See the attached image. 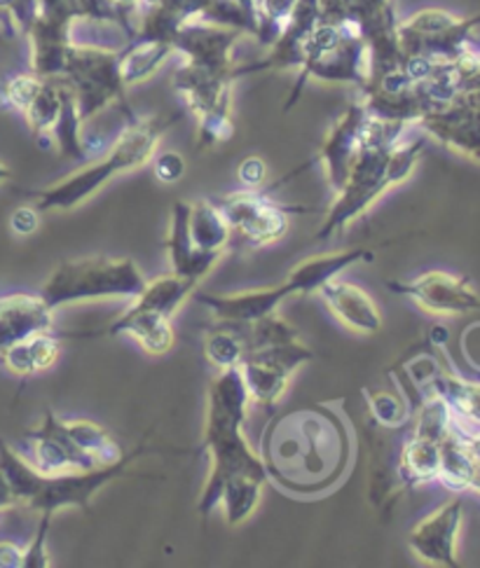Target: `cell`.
Instances as JSON below:
<instances>
[{"instance_id":"obj_8","label":"cell","mask_w":480,"mask_h":568,"mask_svg":"<svg viewBox=\"0 0 480 568\" xmlns=\"http://www.w3.org/2000/svg\"><path fill=\"white\" fill-rule=\"evenodd\" d=\"M190 21H213L253 36V19L234 0H141L132 38L169 42Z\"/></svg>"},{"instance_id":"obj_35","label":"cell","mask_w":480,"mask_h":568,"mask_svg":"<svg viewBox=\"0 0 480 568\" xmlns=\"http://www.w3.org/2000/svg\"><path fill=\"white\" fill-rule=\"evenodd\" d=\"M0 14H6L10 24L27 36L38 17V0H0Z\"/></svg>"},{"instance_id":"obj_7","label":"cell","mask_w":480,"mask_h":568,"mask_svg":"<svg viewBox=\"0 0 480 568\" xmlns=\"http://www.w3.org/2000/svg\"><path fill=\"white\" fill-rule=\"evenodd\" d=\"M61 80L73 90L82 122L97 118L103 108L116 101L122 103L129 120L137 118L127 99L129 87L122 78L120 50H106L71 42L67 63H63L61 71Z\"/></svg>"},{"instance_id":"obj_12","label":"cell","mask_w":480,"mask_h":568,"mask_svg":"<svg viewBox=\"0 0 480 568\" xmlns=\"http://www.w3.org/2000/svg\"><path fill=\"white\" fill-rule=\"evenodd\" d=\"M310 361H314V352L300 339L258 348V352L249 354L244 363L239 365V369H242L244 384L249 388L251 405L268 409L277 407L283 393H287L296 369Z\"/></svg>"},{"instance_id":"obj_13","label":"cell","mask_w":480,"mask_h":568,"mask_svg":"<svg viewBox=\"0 0 480 568\" xmlns=\"http://www.w3.org/2000/svg\"><path fill=\"white\" fill-rule=\"evenodd\" d=\"M27 440L33 443V466L46 475L99 468L94 456L78 447L67 430V424L52 409L46 412L38 428L27 433Z\"/></svg>"},{"instance_id":"obj_4","label":"cell","mask_w":480,"mask_h":568,"mask_svg":"<svg viewBox=\"0 0 480 568\" xmlns=\"http://www.w3.org/2000/svg\"><path fill=\"white\" fill-rule=\"evenodd\" d=\"M179 120H183V111L171 115L129 120V124L120 131V136L101 160L84 164L80 171L48 187L27 190L24 194L31 196L33 206L40 213L73 211L82 206L87 200H92L99 190H103L113 179L122 176V173H132L150 164L152 155L158 152L160 139Z\"/></svg>"},{"instance_id":"obj_19","label":"cell","mask_w":480,"mask_h":568,"mask_svg":"<svg viewBox=\"0 0 480 568\" xmlns=\"http://www.w3.org/2000/svg\"><path fill=\"white\" fill-rule=\"evenodd\" d=\"M319 297L326 302L331 314L359 335H378L382 331V314L376 300L370 297L357 283H349L340 276L319 288Z\"/></svg>"},{"instance_id":"obj_6","label":"cell","mask_w":480,"mask_h":568,"mask_svg":"<svg viewBox=\"0 0 480 568\" xmlns=\"http://www.w3.org/2000/svg\"><path fill=\"white\" fill-rule=\"evenodd\" d=\"M368 75V48L361 31L347 21L319 19L308 42H304L302 65L298 69V80L289 94L283 113L300 101V94L310 80L357 84L359 90Z\"/></svg>"},{"instance_id":"obj_3","label":"cell","mask_w":480,"mask_h":568,"mask_svg":"<svg viewBox=\"0 0 480 568\" xmlns=\"http://www.w3.org/2000/svg\"><path fill=\"white\" fill-rule=\"evenodd\" d=\"M251 407L249 388L244 384L242 369H218L207 393V419L200 449L209 454L211 470L200 496L198 513L207 519L218 508L221 489L234 475H268L263 464L244 435L247 414Z\"/></svg>"},{"instance_id":"obj_9","label":"cell","mask_w":480,"mask_h":568,"mask_svg":"<svg viewBox=\"0 0 480 568\" xmlns=\"http://www.w3.org/2000/svg\"><path fill=\"white\" fill-rule=\"evenodd\" d=\"M473 24L471 19H454L441 10H422L399 21V48L403 59L448 65L467 54V36Z\"/></svg>"},{"instance_id":"obj_25","label":"cell","mask_w":480,"mask_h":568,"mask_svg":"<svg viewBox=\"0 0 480 568\" xmlns=\"http://www.w3.org/2000/svg\"><path fill=\"white\" fill-rule=\"evenodd\" d=\"M204 356L216 369L242 365L249 356L247 325L237 321H218L204 337Z\"/></svg>"},{"instance_id":"obj_29","label":"cell","mask_w":480,"mask_h":568,"mask_svg":"<svg viewBox=\"0 0 480 568\" xmlns=\"http://www.w3.org/2000/svg\"><path fill=\"white\" fill-rule=\"evenodd\" d=\"M0 470H3L8 485L17 498V504L29 506V500L38 494L46 473H40L24 456L14 452L6 440H0Z\"/></svg>"},{"instance_id":"obj_27","label":"cell","mask_w":480,"mask_h":568,"mask_svg":"<svg viewBox=\"0 0 480 568\" xmlns=\"http://www.w3.org/2000/svg\"><path fill=\"white\" fill-rule=\"evenodd\" d=\"M441 443L429 438V435L414 433L410 435V440L406 443L401 452V462H399V473L406 485H424L429 479L439 475V464H441Z\"/></svg>"},{"instance_id":"obj_40","label":"cell","mask_w":480,"mask_h":568,"mask_svg":"<svg viewBox=\"0 0 480 568\" xmlns=\"http://www.w3.org/2000/svg\"><path fill=\"white\" fill-rule=\"evenodd\" d=\"M234 3L239 6V8H242L251 19H253V24H256V3H258V0H234ZM256 36V33H253Z\"/></svg>"},{"instance_id":"obj_22","label":"cell","mask_w":480,"mask_h":568,"mask_svg":"<svg viewBox=\"0 0 480 568\" xmlns=\"http://www.w3.org/2000/svg\"><path fill=\"white\" fill-rule=\"evenodd\" d=\"M188 236L200 255L218 262L232 242L226 213L211 200L188 202Z\"/></svg>"},{"instance_id":"obj_1","label":"cell","mask_w":480,"mask_h":568,"mask_svg":"<svg viewBox=\"0 0 480 568\" xmlns=\"http://www.w3.org/2000/svg\"><path fill=\"white\" fill-rule=\"evenodd\" d=\"M244 33L213 21H190L171 40L183 65L173 73V90L186 111L198 120V148L211 150L232 139V82L237 80L232 50Z\"/></svg>"},{"instance_id":"obj_18","label":"cell","mask_w":480,"mask_h":568,"mask_svg":"<svg viewBox=\"0 0 480 568\" xmlns=\"http://www.w3.org/2000/svg\"><path fill=\"white\" fill-rule=\"evenodd\" d=\"M50 331H54V312L40 295L14 293L0 297V358L10 346Z\"/></svg>"},{"instance_id":"obj_23","label":"cell","mask_w":480,"mask_h":568,"mask_svg":"<svg viewBox=\"0 0 480 568\" xmlns=\"http://www.w3.org/2000/svg\"><path fill=\"white\" fill-rule=\"evenodd\" d=\"M167 253L171 262V272L194 283H202V278L218 265V262L200 255L192 248L188 236V202H173L171 209V223L167 234Z\"/></svg>"},{"instance_id":"obj_38","label":"cell","mask_w":480,"mask_h":568,"mask_svg":"<svg viewBox=\"0 0 480 568\" xmlns=\"http://www.w3.org/2000/svg\"><path fill=\"white\" fill-rule=\"evenodd\" d=\"M21 557L24 550L14 542H0V568H21Z\"/></svg>"},{"instance_id":"obj_36","label":"cell","mask_w":480,"mask_h":568,"mask_svg":"<svg viewBox=\"0 0 480 568\" xmlns=\"http://www.w3.org/2000/svg\"><path fill=\"white\" fill-rule=\"evenodd\" d=\"M237 176H239V181H242L244 187L258 190V187H263L268 181V164L258 158H249L242 162V166H239Z\"/></svg>"},{"instance_id":"obj_41","label":"cell","mask_w":480,"mask_h":568,"mask_svg":"<svg viewBox=\"0 0 480 568\" xmlns=\"http://www.w3.org/2000/svg\"><path fill=\"white\" fill-rule=\"evenodd\" d=\"M10 179H12V171H10V166H8L6 162H0V185L10 183Z\"/></svg>"},{"instance_id":"obj_10","label":"cell","mask_w":480,"mask_h":568,"mask_svg":"<svg viewBox=\"0 0 480 568\" xmlns=\"http://www.w3.org/2000/svg\"><path fill=\"white\" fill-rule=\"evenodd\" d=\"M150 449L146 445H139L137 449L124 452L118 462L106 464L90 470H73V473H61V475H46L38 494L29 500L31 510L36 513H48L57 515L59 510L67 508H80L90 513L92 498L106 487L111 485L113 479L124 475L139 456L148 454Z\"/></svg>"},{"instance_id":"obj_14","label":"cell","mask_w":480,"mask_h":568,"mask_svg":"<svg viewBox=\"0 0 480 568\" xmlns=\"http://www.w3.org/2000/svg\"><path fill=\"white\" fill-rule=\"evenodd\" d=\"M387 291L420 304L431 314H464L480 307L478 297L469 291L467 281L443 272H429L414 281H387Z\"/></svg>"},{"instance_id":"obj_34","label":"cell","mask_w":480,"mask_h":568,"mask_svg":"<svg viewBox=\"0 0 480 568\" xmlns=\"http://www.w3.org/2000/svg\"><path fill=\"white\" fill-rule=\"evenodd\" d=\"M150 164H152V173H156V179L164 185L179 183L186 176V160H183V155H179V152H173V150L156 152Z\"/></svg>"},{"instance_id":"obj_11","label":"cell","mask_w":480,"mask_h":568,"mask_svg":"<svg viewBox=\"0 0 480 568\" xmlns=\"http://www.w3.org/2000/svg\"><path fill=\"white\" fill-rule=\"evenodd\" d=\"M226 213L232 236H239L249 246H270L281 242L289 232L291 215L304 209L283 206L272 202L268 187H244L216 200Z\"/></svg>"},{"instance_id":"obj_37","label":"cell","mask_w":480,"mask_h":568,"mask_svg":"<svg viewBox=\"0 0 480 568\" xmlns=\"http://www.w3.org/2000/svg\"><path fill=\"white\" fill-rule=\"evenodd\" d=\"M38 225H40V211H38L33 204L19 206V209H14V213L10 215V227H12V232H17V234H21V236L33 234V232L38 230Z\"/></svg>"},{"instance_id":"obj_20","label":"cell","mask_w":480,"mask_h":568,"mask_svg":"<svg viewBox=\"0 0 480 568\" xmlns=\"http://www.w3.org/2000/svg\"><path fill=\"white\" fill-rule=\"evenodd\" d=\"M460 517L462 506L454 500V504L422 519L408 536L412 552L429 564L454 566V536L460 529Z\"/></svg>"},{"instance_id":"obj_32","label":"cell","mask_w":480,"mask_h":568,"mask_svg":"<svg viewBox=\"0 0 480 568\" xmlns=\"http://www.w3.org/2000/svg\"><path fill=\"white\" fill-rule=\"evenodd\" d=\"M50 524L52 515L40 513V524L29 548H24V557H21V568H48L52 566L48 555V536H50Z\"/></svg>"},{"instance_id":"obj_26","label":"cell","mask_w":480,"mask_h":568,"mask_svg":"<svg viewBox=\"0 0 480 568\" xmlns=\"http://www.w3.org/2000/svg\"><path fill=\"white\" fill-rule=\"evenodd\" d=\"M171 54H173V48L169 45V42L129 38L127 48L120 50L122 78H124L127 87H134V84L156 75Z\"/></svg>"},{"instance_id":"obj_39","label":"cell","mask_w":480,"mask_h":568,"mask_svg":"<svg viewBox=\"0 0 480 568\" xmlns=\"http://www.w3.org/2000/svg\"><path fill=\"white\" fill-rule=\"evenodd\" d=\"M12 506H17V498H14V494H12L10 485H8L3 470H0V513L12 508Z\"/></svg>"},{"instance_id":"obj_28","label":"cell","mask_w":480,"mask_h":568,"mask_svg":"<svg viewBox=\"0 0 480 568\" xmlns=\"http://www.w3.org/2000/svg\"><path fill=\"white\" fill-rule=\"evenodd\" d=\"M268 483V475H234L221 489V500H218V508H223L226 521L230 527H237L244 519L253 515V510L260 504V496H263V487Z\"/></svg>"},{"instance_id":"obj_15","label":"cell","mask_w":480,"mask_h":568,"mask_svg":"<svg viewBox=\"0 0 480 568\" xmlns=\"http://www.w3.org/2000/svg\"><path fill=\"white\" fill-rule=\"evenodd\" d=\"M129 337L134 339L146 354L164 356L173 348L177 333H173L171 316H164L156 310L146 307L139 300H132L127 312L120 314L113 323H108L94 333H71L69 337Z\"/></svg>"},{"instance_id":"obj_24","label":"cell","mask_w":480,"mask_h":568,"mask_svg":"<svg viewBox=\"0 0 480 568\" xmlns=\"http://www.w3.org/2000/svg\"><path fill=\"white\" fill-rule=\"evenodd\" d=\"M61 354V333H38L24 342L10 346L8 352L0 358L12 375L27 379L31 375L46 373L50 369Z\"/></svg>"},{"instance_id":"obj_2","label":"cell","mask_w":480,"mask_h":568,"mask_svg":"<svg viewBox=\"0 0 480 568\" xmlns=\"http://www.w3.org/2000/svg\"><path fill=\"white\" fill-rule=\"evenodd\" d=\"M406 126L408 124L368 115L361 148L349 166L344 185L336 192L338 196L329 215L323 217L321 227L312 236L314 242H329L373 206L387 190L397 187L410 176L422 158L424 141L401 143Z\"/></svg>"},{"instance_id":"obj_30","label":"cell","mask_w":480,"mask_h":568,"mask_svg":"<svg viewBox=\"0 0 480 568\" xmlns=\"http://www.w3.org/2000/svg\"><path fill=\"white\" fill-rule=\"evenodd\" d=\"M63 424H67V430L78 443V447H82L87 454L94 456V462L99 466L113 464L124 454V449L113 440V435L94 422H87V419L67 422L63 419Z\"/></svg>"},{"instance_id":"obj_21","label":"cell","mask_w":480,"mask_h":568,"mask_svg":"<svg viewBox=\"0 0 480 568\" xmlns=\"http://www.w3.org/2000/svg\"><path fill=\"white\" fill-rule=\"evenodd\" d=\"M373 257H376V251L366 248V246L323 253V255L308 257L304 262H300V265L287 276V281L293 286L296 297L319 293L321 286H326V283L333 281L336 276H340L344 270L357 265V262H370Z\"/></svg>"},{"instance_id":"obj_17","label":"cell","mask_w":480,"mask_h":568,"mask_svg":"<svg viewBox=\"0 0 480 568\" xmlns=\"http://www.w3.org/2000/svg\"><path fill=\"white\" fill-rule=\"evenodd\" d=\"M289 297H296V291L289 281L279 283V286L228 293V295L194 291V300L204 304V307L216 316V321H237V323H249V321L270 316Z\"/></svg>"},{"instance_id":"obj_5","label":"cell","mask_w":480,"mask_h":568,"mask_svg":"<svg viewBox=\"0 0 480 568\" xmlns=\"http://www.w3.org/2000/svg\"><path fill=\"white\" fill-rule=\"evenodd\" d=\"M146 276L132 257H80L67 260L48 276L40 297L52 312L69 304L90 300H129L139 297Z\"/></svg>"},{"instance_id":"obj_33","label":"cell","mask_w":480,"mask_h":568,"mask_svg":"<svg viewBox=\"0 0 480 568\" xmlns=\"http://www.w3.org/2000/svg\"><path fill=\"white\" fill-rule=\"evenodd\" d=\"M368 405L376 422L387 428L401 426L406 422V407L397 396H391V393H373V396H368Z\"/></svg>"},{"instance_id":"obj_16","label":"cell","mask_w":480,"mask_h":568,"mask_svg":"<svg viewBox=\"0 0 480 568\" xmlns=\"http://www.w3.org/2000/svg\"><path fill=\"white\" fill-rule=\"evenodd\" d=\"M368 124V111L363 101H354L352 105H347V111L338 118V122L331 126L329 134H326L317 160L323 162L326 166V176H329L331 187L338 192L344 181L349 166H352L357 152L363 141V131Z\"/></svg>"},{"instance_id":"obj_31","label":"cell","mask_w":480,"mask_h":568,"mask_svg":"<svg viewBox=\"0 0 480 568\" xmlns=\"http://www.w3.org/2000/svg\"><path fill=\"white\" fill-rule=\"evenodd\" d=\"M298 0H258L256 3V38L263 48H270L296 10Z\"/></svg>"}]
</instances>
